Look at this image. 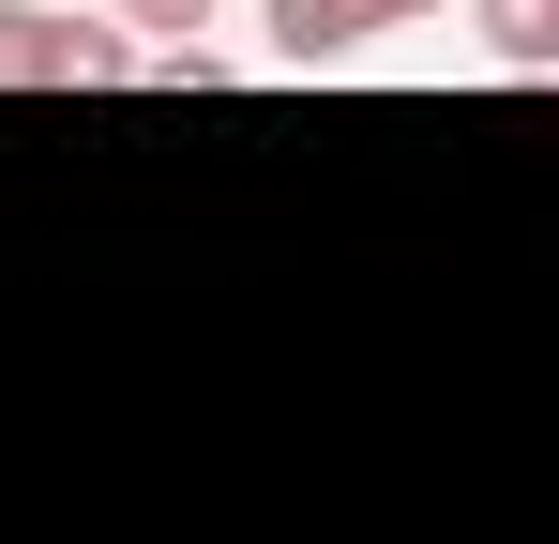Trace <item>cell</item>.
I'll return each instance as SVG.
<instances>
[{
    "label": "cell",
    "mask_w": 559,
    "mask_h": 544,
    "mask_svg": "<svg viewBox=\"0 0 559 544\" xmlns=\"http://www.w3.org/2000/svg\"><path fill=\"white\" fill-rule=\"evenodd\" d=\"M484 15V61L499 76H559V0H468Z\"/></svg>",
    "instance_id": "3957f363"
},
{
    "label": "cell",
    "mask_w": 559,
    "mask_h": 544,
    "mask_svg": "<svg viewBox=\"0 0 559 544\" xmlns=\"http://www.w3.org/2000/svg\"><path fill=\"white\" fill-rule=\"evenodd\" d=\"M439 0H258V46H273L287 76H318V61H348L378 31H424Z\"/></svg>",
    "instance_id": "7a4b0ae2"
},
{
    "label": "cell",
    "mask_w": 559,
    "mask_h": 544,
    "mask_svg": "<svg viewBox=\"0 0 559 544\" xmlns=\"http://www.w3.org/2000/svg\"><path fill=\"white\" fill-rule=\"evenodd\" d=\"M136 76V31H76L46 0H0V91H121Z\"/></svg>",
    "instance_id": "6da1fadb"
},
{
    "label": "cell",
    "mask_w": 559,
    "mask_h": 544,
    "mask_svg": "<svg viewBox=\"0 0 559 544\" xmlns=\"http://www.w3.org/2000/svg\"><path fill=\"white\" fill-rule=\"evenodd\" d=\"M121 31H136V46H197V31H212V0H121Z\"/></svg>",
    "instance_id": "277c9868"
}]
</instances>
